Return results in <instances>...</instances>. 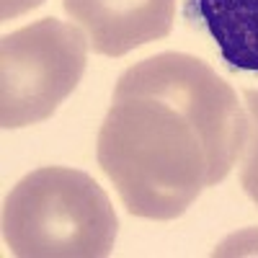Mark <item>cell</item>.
I'll return each mask as SVG.
<instances>
[{
  "mask_svg": "<svg viewBox=\"0 0 258 258\" xmlns=\"http://www.w3.org/2000/svg\"><path fill=\"white\" fill-rule=\"evenodd\" d=\"M0 227L18 258H103L114 250L119 220L88 173L44 165L13 186Z\"/></svg>",
  "mask_w": 258,
  "mask_h": 258,
  "instance_id": "2",
  "label": "cell"
},
{
  "mask_svg": "<svg viewBox=\"0 0 258 258\" xmlns=\"http://www.w3.org/2000/svg\"><path fill=\"white\" fill-rule=\"evenodd\" d=\"M245 111H248V142L243 150V173H240V183L245 188V194L253 199V204L258 207V91H245Z\"/></svg>",
  "mask_w": 258,
  "mask_h": 258,
  "instance_id": "6",
  "label": "cell"
},
{
  "mask_svg": "<svg viewBox=\"0 0 258 258\" xmlns=\"http://www.w3.org/2000/svg\"><path fill=\"white\" fill-rule=\"evenodd\" d=\"M248 129V111L204 59L160 52L121 73L96 158L129 214L168 222L227 178Z\"/></svg>",
  "mask_w": 258,
  "mask_h": 258,
  "instance_id": "1",
  "label": "cell"
},
{
  "mask_svg": "<svg viewBox=\"0 0 258 258\" xmlns=\"http://www.w3.org/2000/svg\"><path fill=\"white\" fill-rule=\"evenodd\" d=\"M88 39L57 18H41L0 41V126L47 121L85 73Z\"/></svg>",
  "mask_w": 258,
  "mask_h": 258,
  "instance_id": "3",
  "label": "cell"
},
{
  "mask_svg": "<svg viewBox=\"0 0 258 258\" xmlns=\"http://www.w3.org/2000/svg\"><path fill=\"white\" fill-rule=\"evenodd\" d=\"M186 18L212 36L232 70L258 73V0H188Z\"/></svg>",
  "mask_w": 258,
  "mask_h": 258,
  "instance_id": "5",
  "label": "cell"
},
{
  "mask_svg": "<svg viewBox=\"0 0 258 258\" xmlns=\"http://www.w3.org/2000/svg\"><path fill=\"white\" fill-rule=\"evenodd\" d=\"M44 0H0V18L3 21H11V18H18L34 8H39Z\"/></svg>",
  "mask_w": 258,
  "mask_h": 258,
  "instance_id": "7",
  "label": "cell"
},
{
  "mask_svg": "<svg viewBox=\"0 0 258 258\" xmlns=\"http://www.w3.org/2000/svg\"><path fill=\"white\" fill-rule=\"evenodd\" d=\"M64 11L85 29L96 54L124 57L173 29L176 0H64Z\"/></svg>",
  "mask_w": 258,
  "mask_h": 258,
  "instance_id": "4",
  "label": "cell"
}]
</instances>
